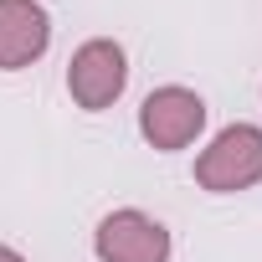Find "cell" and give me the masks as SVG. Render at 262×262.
Returning <instances> with one entry per match:
<instances>
[{
    "label": "cell",
    "mask_w": 262,
    "mask_h": 262,
    "mask_svg": "<svg viewBox=\"0 0 262 262\" xmlns=\"http://www.w3.org/2000/svg\"><path fill=\"white\" fill-rule=\"evenodd\" d=\"M123 88H128V57H123V47L113 36H93V41H82L72 52V62H67V93H72L77 108L103 113V108H113L123 98Z\"/></svg>",
    "instance_id": "3957f363"
},
{
    "label": "cell",
    "mask_w": 262,
    "mask_h": 262,
    "mask_svg": "<svg viewBox=\"0 0 262 262\" xmlns=\"http://www.w3.org/2000/svg\"><path fill=\"white\" fill-rule=\"evenodd\" d=\"M201 128H206V98L180 82H165L139 103V134L149 149H165V155L190 149L201 139Z\"/></svg>",
    "instance_id": "7a4b0ae2"
},
{
    "label": "cell",
    "mask_w": 262,
    "mask_h": 262,
    "mask_svg": "<svg viewBox=\"0 0 262 262\" xmlns=\"http://www.w3.org/2000/svg\"><path fill=\"white\" fill-rule=\"evenodd\" d=\"M0 262H26V257H21L16 247H0Z\"/></svg>",
    "instance_id": "8992f818"
},
{
    "label": "cell",
    "mask_w": 262,
    "mask_h": 262,
    "mask_svg": "<svg viewBox=\"0 0 262 262\" xmlns=\"http://www.w3.org/2000/svg\"><path fill=\"white\" fill-rule=\"evenodd\" d=\"M262 180V128L257 123H226L195 160V185L211 195H236Z\"/></svg>",
    "instance_id": "6da1fadb"
},
{
    "label": "cell",
    "mask_w": 262,
    "mask_h": 262,
    "mask_svg": "<svg viewBox=\"0 0 262 262\" xmlns=\"http://www.w3.org/2000/svg\"><path fill=\"white\" fill-rule=\"evenodd\" d=\"M93 252H98V262H170V231L155 216L123 206L98 221Z\"/></svg>",
    "instance_id": "277c9868"
},
{
    "label": "cell",
    "mask_w": 262,
    "mask_h": 262,
    "mask_svg": "<svg viewBox=\"0 0 262 262\" xmlns=\"http://www.w3.org/2000/svg\"><path fill=\"white\" fill-rule=\"evenodd\" d=\"M52 47V16L36 0H0V72H21Z\"/></svg>",
    "instance_id": "5b68a950"
}]
</instances>
